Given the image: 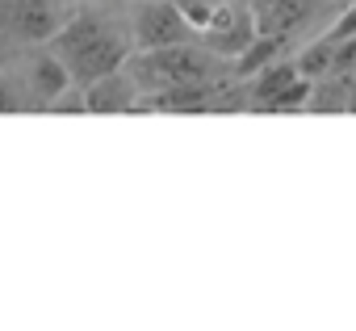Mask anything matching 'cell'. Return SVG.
Listing matches in <instances>:
<instances>
[{"label":"cell","instance_id":"1","mask_svg":"<svg viewBox=\"0 0 356 331\" xmlns=\"http://www.w3.org/2000/svg\"><path fill=\"white\" fill-rule=\"evenodd\" d=\"M42 47L67 67L72 84L84 88L88 80L122 67L126 55L134 51V38H130V26H122L105 9H76Z\"/></svg>","mask_w":356,"mask_h":331},{"label":"cell","instance_id":"2","mask_svg":"<svg viewBox=\"0 0 356 331\" xmlns=\"http://www.w3.org/2000/svg\"><path fill=\"white\" fill-rule=\"evenodd\" d=\"M122 67L138 92H163L176 84H210V80L231 76V67H222V59L210 55L197 38L176 42V47H159V51H130Z\"/></svg>","mask_w":356,"mask_h":331},{"label":"cell","instance_id":"3","mask_svg":"<svg viewBox=\"0 0 356 331\" xmlns=\"http://www.w3.org/2000/svg\"><path fill=\"white\" fill-rule=\"evenodd\" d=\"M130 38H134V51H159V47H176V42H193L197 30L176 13L172 0H138Z\"/></svg>","mask_w":356,"mask_h":331},{"label":"cell","instance_id":"4","mask_svg":"<svg viewBox=\"0 0 356 331\" xmlns=\"http://www.w3.org/2000/svg\"><path fill=\"white\" fill-rule=\"evenodd\" d=\"M256 38V22H252V9H248V0H222V5L214 9V17L197 30V42L218 55V59H235L248 42Z\"/></svg>","mask_w":356,"mask_h":331},{"label":"cell","instance_id":"5","mask_svg":"<svg viewBox=\"0 0 356 331\" xmlns=\"http://www.w3.org/2000/svg\"><path fill=\"white\" fill-rule=\"evenodd\" d=\"M138 88L126 76V67H113L84 84V113H134Z\"/></svg>","mask_w":356,"mask_h":331},{"label":"cell","instance_id":"6","mask_svg":"<svg viewBox=\"0 0 356 331\" xmlns=\"http://www.w3.org/2000/svg\"><path fill=\"white\" fill-rule=\"evenodd\" d=\"M22 84H26V97H30V109H47V105L72 84V76H67V67H63L47 47H38V51L30 55V63H26Z\"/></svg>","mask_w":356,"mask_h":331},{"label":"cell","instance_id":"7","mask_svg":"<svg viewBox=\"0 0 356 331\" xmlns=\"http://www.w3.org/2000/svg\"><path fill=\"white\" fill-rule=\"evenodd\" d=\"M256 34H293L310 22L314 13V0H248Z\"/></svg>","mask_w":356,"mask_h":331},{"label":"cell","instance_id":"8","mask_svg":"<svg viewBox=\"0 0 356 331\" xmlns=\"http://www.w3.org/2000/svg\"><path fill=\"white\" fill-rule=\"evenodd\" d=\"M289 80H298V67L281 63V59H273L268 67H260L256 76H248V109L252 113H268L273 101L289 88Z\"/></svg>","mask_w":356,"mask_h":331},{"label":"cell","instance_id":"9","mask_svg":"<svg viewBox=\"0 0 356 331\" xmlns=\"http://www.w3.org/2000/svg\"><path fill=\"white\" fill-rule=\"evenodd\" d=\"M285 47H289V38L285 34H256L235 59H231V76L235 80H248V76H256L260 67H268L273 59H281L285 55Z\"/></svg>","mask_w":356,"mask_h":331},{"label":"cell","instance_id":"10","mask_svg":"<svg viewBox=\"0 0 356 331\" xmlns=\"http://www.w3.org/2000/svg\"><path fill=\"white\" fill-rule=\"evenodd\" d=\"M348 92H352V72H331V76H318L310 80V97H306V109L310 113H348Z\"/></svg>","mask_w":356,"mask_h":331},{"label":"cell","instance_id":"11","mask_svg":"<svg viewBox=\"0 0 356 331\" xmlns=\"http://www.w3.org/2000/svg\"><path fill=\"white\" fill-rule=\"evenodd\" d=\"M293 67H298V76H306V80H318V76H327L331 72V42L327 38H318V42H310L298 59H293Z\"/></svg>","mask_w":356,"mask_h":331},{"label":"cell","instance_id":"12","mask_svg":"<svg viewBox=\"0 0 356 331\" xmlns=\"http://www.w3.org/2000/svg\"><path fill=\"white\" fill-rule=\"evenodd\" d=\"M38 5V0H0V42H13L22 17Z\"/></svg>","mask_w":356,"mask_h":331},{"label":"cell","instance_id":"13","mask_svg":"<svg viewBox=\"0 0 356 331\" xmlns=\"http://www.w3.org/2000/svg\"><path fill=\"white\" fill-rule=\"evenodd\" d=\"M17 109H30V97H26V84L9 72H0V113H17Z\"/></svg>","mask_w":356,"mask_h":331},{"label":"cell","instance_id":"14","mask_svg":"<svg viewBox=\"0 0 356 331\" xmlns=\"http://www.w3.org/2000/svg\"><path fill=\"white\" fill-rule=\"evenodd\" d=\"M306 97H310V80H306V76H298V80H289V88L273 101V109H268V113H293V109H306Z\"/></svg>","mask_w":356,"mask_h":331},{"label":"cell","instance_id":"15","mask_svg":"<svg viewBox=\"0 0 356 331\" xmlns=\"http://www.w3.org/2000/svg\"><path fill=\"white\" fill-rule=\"evenodd\" d=\"M172 5H176V13H181L193 30H202V26L214 17V9L222 5V0H172Z\"/></svg>","mask_w":356,"mask_h":331},{"label":"cell","instance_id":"16","mask_svg":"<svg viewBox=\"0 0 356 331\" xmlns=\"http://www.w3.org/2000/svg\"><path fill=\"white\" fill-rule=\"evenodd\" d=\"M47 109H51V113H84V88H80V84H67Z\"/></svg>","mask_w":356,"mask_h":331},{"label":"cell","instance_id":"17","mask_svg":"<svg viewBox=\"0 0 356 331\" xmlns=\"http://www.w3.org/2000/svg\"><path fill=\"white\" fill-rule=\"evenodd\" d=\"M352 34H356V5H352V9H348L327 34H323V38H327V42H339V38H352Z\"/></svg>","mask_w":356,"mask_h":331},{"label":"cell","instance_id":"18","mask_svg":"<svg viewBox=\"0 0 356 331\" xmlns=\"http://www.w3.org/2000/svg\"><path fill=\"white\" fill-rule=\"evenodd\" d=\"M97 5H118V0H97Z\"/></svg>","mask_w":356,"mask_h":331}]
</instances>
